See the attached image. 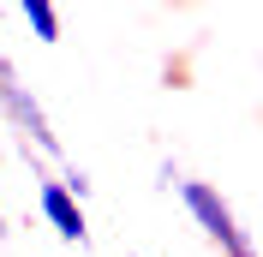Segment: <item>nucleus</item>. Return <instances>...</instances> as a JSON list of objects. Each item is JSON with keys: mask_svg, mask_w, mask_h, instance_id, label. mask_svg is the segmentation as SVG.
<instances>
[{"mask_svg": "<svg viewBox=\"0 0 263 257\" xmlns=\"http://www.w3.org/2000/svg\"><path fill=\"white\" fill-rule=\"evenodd\" d=\"M6 132L24 144L30 174H36V161H66V144H60V132H54L48 108H42V96H36L30 84L18 78V66L0 54V138H6Z\"/></svg>", "mask_w": 263, "mask_h": 257, "instance_id": "1", "label": "nucleus"}, {"mask_svg": "<svg viewBox=\"0 0 263 257\" xmlns=\"http://www.w3.org/2000/svg\"><path fill=\"white\" fill-rule=\"evenodd\" d=\"M174 197H180V209L192 215V227H197V233H203V240H210L221 257H257V240H251V227L239 222V209H233L228 197H221V186L180 174Z\"/></svg>", "mask_w": 263, "mask_h": 257, "instance_id": "2", "label": "nucleus"}, {"mask_svg": "<svg viewBox=\"0 0 263 257\" xmlns=\"http://www.w3.org/2000/svg\"><path fill=\"white\" fill-rule=\"evenodd\" d=\"M36 215L54 227V240L60 245H90V215H84V204L72 192H66L60 179H48V174H36Z\"/></svg>", "mask_w": 263, "mask_h": 257, "instance_id": "3", "label": "nucleus"}, {"mask_svg": "<svg viewBox=\"0 0 263 257\" xmlns=\"http://www.w3.org/2000/svg\"><path fill=\"white\" fill-rule=\"evenodd\" d=\"M12 12H18V24H24V30H30L36 42H42V48H54V42L66 36V18H60V6H48V0H18Z\"/></svg>", "mask_w": 263, "mask_h": 257, "instance_id": "4", "label": "nucleus"}, {"mask_svg": "<svg viewBox=\"0 0 263 257\" xmlns=\"http://www.w3.org/2000/svg\"><path fill=\"white\" fill-rule=\"evenodd\" d=\"M66 186V192L78 197V204H90V192H96V179H90V168H78V161H60V174H54Z\"/></svg>", "mask_w": 263, "mask_h": 257, "instance_id": "5", "label": "nucleus"}, {"mask_svg": "<svg viewBox=\"0 0 263 257\" xmlns=\"http://www.w3.org/2000/svg\"><path fill=\"white\" fill-rule=\"evenodd\" d=\"M6 233H12V222H6V204H0V240H6Z\"/></svg>", "mask_w": 263, "mask_h": 257, "instance_id": "6", "label": "nucleus"}, {"mask_svg": "<svg viewBox=\"0 0 263 257\" xmlns=\"http://www.w3.org/2000/svg\"><path fill=\"white\" fill-rule=\"evenodd\" d=\"M6 12H12V6H0V24H6Z\"/></svg>", "mask_w": 263, "mask_h": 257, "instance_id": "7", "label": "nucleus"}, {"mask_svg": "<svg viewBox=\"0 0 263 257\" xmlns=\"http://www.w3.org/2000/svg\"><path fill=\"white\" fill-rule=\"evenodd\" d=\"M0 156H6V138H0Z\"/></svg>", "mask_w": 263, "mask_h": 257, "instance_id": "8", "label": "nucleus"}]
</instances>
